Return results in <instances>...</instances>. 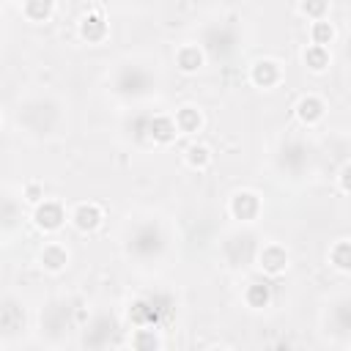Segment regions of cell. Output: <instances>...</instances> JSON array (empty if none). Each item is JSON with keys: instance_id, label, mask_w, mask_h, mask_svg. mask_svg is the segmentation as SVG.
<instances>
[{"instance_id": "cell-14", "label": "cell", "mask_w": 351, "mask_h": 351, "mask_svg": "<svg viewBox=\"0 0 351 351\" xmlns=\"http://www.w3.org/2000/svg\"><path fill=\"white\" fill-rule=\"evenodd\" d=\"M52 0H25V14L36 22H44L49 14H52Z\"/></svg>"}, {"instance_id": "cell-18", "label": "cell", "mask_w": 351, "mask_h": 351, "mask_svg": "<svg viewBox=\"0 0 351 351\" xmlns=\"http://www.w3.org/2000/svg\"><path fill=\"white\" fill-rule=\"evenodd\" d=\"M326 8H329V0H304L302 3V11L307 16H313V19H324Z\"/></svg>"}, {"instance_id": "cell-1", "label": "cell", "mask_w": 351, "mask_h": 351, "mask_svg": "<svg viewBox=\"0 0 351 351\" xmlns=\"http://www.w3.org/2000/svg\"><path fill=\"white\" fill-rule=\"evenodd\" d=\"M63 219H66V214H63L60 203H55V200L38 203V208H36V225H38V228H44V230H58V228L63 225Z\"/></svg>"}, {"instance_id": "cell-9", "label": "cell", "mask_w": 351, "mask_h": 351, "mask_svg": "<svg viewBox=\"0 0 351 351\" xmlns=\"http://www.w3.org/2000/svg\"><path fill=\"white\" fill-rule=\"evenodd\" d=\"M176 63H178L181 71H197L200 63H203V55H200L197 47H181L178 55H176Z\"/></svg>"}, {"instance_id": "cell-10", "label": "cell", "mask_w": 351, "mask_h": 351, "mask_svg": "<svg viewBox=\"0 0 351 351\" xmlns=\"http://www.w3.org/2000/svg\"><path fill=\"white\" fill-rule=\"evenodd\" d=\"M304 63H307L310 71H324V69L329 66V52H326V47H318V44L307 47V49H304Z\"/></svg>"}, {"instance_id": "cell-8", "label": "cell", "mask_w": 351, "mask_h": 351, "mask_svg": "<svg viewBox=\"0 0 351 351\" xmlns=\"http://www.w3.org/2000/svg\"><path fill=\"white\" fill-rule=\"evenodd\" d=\"M296 112L304 123H315L324 118V101L318 96H304L299 104H296Z\"/></svg>"}, {"instance_id": "cell-3", "label": "cell", "mask_w": 351, "mask_h": 351, "mask_svg": "<svg viewBox=\"0 0 351 351\" xmlns=\"http://www.w3.org/2000/svg\"><path fill=\"white\" fill-rule=\"evenodd\" d=\"M252 82L261 88H269L274 82H280V66L274 60H258L252 66Z\"/></svg>"}, {"instance_id": "cell-5", "label": "cell", "mask_w": 351, "mask_h": 351, "mask_svg": "<svg viewBox=\"0 0 351 351\" xmlns=\"http://www.w3.org/2000/svg\"><path fill=\"white\" fill-rule=\"evenodd\" d=\"M258 208H261V203H258V197L252 192H239L233 197V203H230V211L239 219H252L258 214Z\"/></svg>"}, {"instance_id": "cell-2", "label": "cell", "mask_w": 351, "mask_h": 351, "mask_svg": "<svg viewBox=\"0 0 351 351\" xmlns=\"http://www.w3.org/2000/svg\"><path fill=\"white\" fill-rule=\"evenodd\" d=\"M74 225L80 230H96L101 225V208L96 203H82L77 211H74Z\"/></svg>"}, {"instance_id": "cell-15", "label": "cell", "mask_w": 351, "mask_h": 351, "mask_svg": "<svg viewBox=\"0 0 351 351\" xmlns=\"http://www.w3.org/2000/svg\"><path fill=\"white\" fill-rule=\"evenodd\" d=\"M310 36H313V44L326 47V44H332V38H335V27H332L329 22H324V19H315Z\"/></svg>"}, {"instance_id": "cell-21", "label": "cell", "mask_w": 351, "mask_h": 351, "mask_svg": "<svg viewBox=\"0 0 351 351\" xmlns=\"http://www.w3.org/2000/svg\"><path fill=\"white\" fill-rule=\"evenodd\" d=\"M134 346H159V340L154 337V335H140V337H134Z\"/></svg>"}, {"instance_id": "cell-17", "label": "cell", "mask_w": 351, "mask_h": 351, "mask_svg": "<svg viewBox=\"0 0 351 351\" xmlns=\"http://www.w3.org/2000/svg\"><path fill=\"white\" fill-rule=\"evenodd\" d=\"M208 159H211V154H208L206 145H189V148H186V162H189L192 167H206Z\"/></svg>"}, {"instance_id": "cell-6", "label": "cell", "mask_w": 351, "mask_h": 351, "mask_svg": "<svg viewBox=\"0 0 351 351\" xmlns=\"http://www.w3.org/2000/svg\"><path fill=\"white\" fill-rule=\"evenodd\" d=\"M261 266H263L269 274H280V271L288 266V255H285V250L277 247V244H269V247L261 252Z\"/></svg>"}, {"instance_id": "cell-20", "label": "cell", "mask_w": 351, "mask_h": 351, "mask_svg": "<svg viewBox=\"0 0 351 351\" xmlns=\"http://www.w3.org/2000/svg\"><path fill=\"white\" fill-rule=\"evenodd\" d=\"M27 200H30V203H38V200H41V186L30 184V186H27Z\"/></svg>"}, {"instance_id": "cell-13", "label": "cell", "mask_w": 351, "mask_h": 351, "mask_svg": "<svg viewBox=\"0 0 351 351\" xmlns=\"http://www.w3.org/2000/svg\"><path fill=\"white\" fill-rule=\"evenodd\" d=\"M269 299H271V288H269V282H252V285L247 288V302H250L252 307H266Z\"/></svg>"}, {"instance_id": "cell-7", "label": "cell", "mask_w": 351, "mask_h": 351, "mask_svg": "<svg viewBox=\"0 0 351 351\" xmlns=\"http://www.w3.org/2000/svg\"><path fill=\"white\" fill-rule=\"evenodd\" d=\"M80 33H82V38H88V41H101L104 33H107L104 16H101V14H88V16L82 19V25H80Z\"/></svg>"}, {"instance_id": "cell-12", "label": "cell", "mask_w": 351, "mask_h": 351, "mask_svg": "<svg viewBox=\"0 0 351 351\" xmlns=\"http://www.w3.org/2000/svg\"><path fill=\"white\" fill-rule=\"evenodd\" d=\"M41 263H44L47 269H52V271L63 269V266H66V250H63L60 244H47L44 252H41Z\"/></svg>"}, {"instance_id": "cell-11", "label": "cell", "mask_w": 351, "mask_h": 351, "mask_svg": "<svg viewBox=\"0 0 351 351\" xmlns=\"http://www.w3.org/2000/svg\"><path fill=\"white\" fill-rule=\"evenodd\" d=\"M176 129L178 132H197L200 129V112L195 107H181L176 112Z\"/></svg>"}, {"instance_id": "cell-19", "label": "cell", "mask_w": 351, "mask_h": 351, "mask_svg": "<svg viewBox=\"0 0 351 351\" xmlns=\"http://www.w3.org/2000/svg\"><path fill=\"white\" fill-rule=\"evenodd\" d=\"M348 165H343V170H340V189H343V195H348Z\"/></svg>"}, {"instance_id": "cell-4", "label": "cell", "mask_w": 351, "mask_h": 351, "mask_svg": "<svg viewBox=\"0 0 351 351\" xmlns=\"http://www.w3.org/2000/svg\"><path fill=\"white\" fill-rule=\"evenodd\" d=\"M176 121L173 118H167V115H156V118H151L148 121V134L156 140V143H170L173 137H176Z\"/></svg>"}, {"instance_id": "cell-16", "label": "cell", "mask_w": 351, "mask_h": 351, "mask_svg": "<svg viewBox=\"0 0 351 351\" xmlns=\"http://www.w3.org/2000/svg\"><path fill=\"white\" fill-rule=\"evenodd\" d=\"M329 258H332V263H335L340 271H348V266H351V244H348V241H337L335 250L329 252Z\"/></svg>"}]
</instances>
